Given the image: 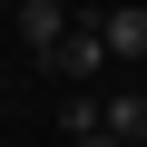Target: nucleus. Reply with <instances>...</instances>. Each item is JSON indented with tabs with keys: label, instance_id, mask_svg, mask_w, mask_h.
Segmentation results:
<instances>
[{
	"label": "nucleus",
	"instance_id": "f03ea898",
	"mask_svg": "<svg viewBox=\"0 0 147 147\" xmlns=\"http://www.w3.org/2000/svg\"><path fill=\"white\" fill-rule=\"evenodd\" d=\"M98 39H108V59H147V0H118L98 20Z\"/></svg>",
	"mask_w": 147,
	"mask_h": 147
},
{
	"label": "nucleus",
	"instance_id": "20e7f679",
	"mask_svg": "<svg viewBox=\"0 0 147 147\" xmlns=\"http://www.w3.org/2000/svg\"><path fill=\"white\" fill-rule=\"evenodd\" d=\"M98 108H108V137H127V147L147 137V98H137V88H108Z\"/></svg>",
	"mask_w": 147,
	"mask_h": 147
},
{
	"label": "nucleus",
	"instance_id": "39448f33",
	"mask_svg": "<svg viewBox=\"0 0 147 147\" xmlns=\"http://www.w3.org/2000/svg\"><path fill=\"white\" fill-rule=\"evenodd\" d=\"M59 127H69V147H79V137H98V127H108V108H98L88 88H69V98H59Z\"/></svg>",
	"mask_w": 147,
	"mask_h": 147
},
{
	"label": "nucleus",
	"instance_id": "f257e3e1",
	"mask_svg": "<svg viewBox=\"0 0 147 147\" xmlns=\"http://www.w3.org/2000/svg\"><path fill=\"white\" fill-rule=\"evenodd\" d=\"M39 69H59V79H69V88H88V79H98V69H108V39H98V20H79V30H69V39H59V49L39 59Z\"/></svg>",
	"mask_w": 147,
	"mask_h": 147
},
{
	"label": "nucleus",
	"instance_id": "7ed1b4c3",
	"mask_svg": "<svg viewBox=\"0 0 147 147\" xmlns=\"http://www.w3.org/2000/svg\"><path fill=\"white\" fill-rule=\"evenodd\" d=\"M69 30H79V20H69V10H59V0H20V39H30L39 59H49V49L69 39Z\"/></svg>",
	"mask_w": 147,
	"mask_h": 147
},
{
	"label": "nucleus",
	"instance_id": "423d86ee",
	"mask_svg": "<svg viewBox=\"0 0 147 147\" xmlns=\"http://www.w3.org/2000/svg\"><path fill=\"white\" fill-rule=\"evenodd\" d=\"M79 147H127V137H108V127H98V137H79Z\"/></svg>",
	"mask_w": 147,
	"mask_h": 147
}]
</instances>
